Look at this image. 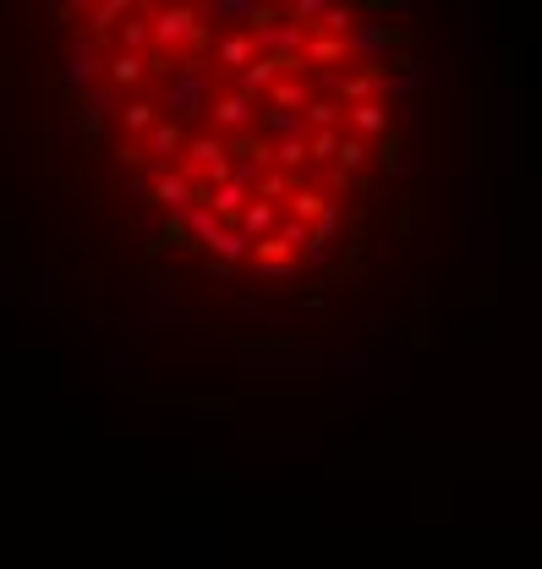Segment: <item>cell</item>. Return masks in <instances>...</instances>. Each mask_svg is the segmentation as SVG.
<instances>
[{
    "label": "cell",
    "instance_id": "6da1fadb",
    "mask_svg": "<svg viewBox=\"0 0 542 569\" xmlns=\"http://www.w3.org/2000/svg\"><path fill=\"white\" fill-rule=\"evenodd\" d=\"M219 94V72L209 55H187V61H176V72L165 77V88H159V99H165V121L176 115V121H198V115H209V99Z\"/></svg>",
    "mask_w": 542,
    "mask_h": 569
},
{
    "label": "cell",
    "instance_id": "7a4b0ae2",
    "mask_svg": "<svg viewBox=\"0 0 542 569\" xmlns=\"http://www.w3.org/2000/svg\"><path fill=\"white\" fill-rule=\"evenodd\" d=\"M406 44V33L395 22H384L378 11H356L351 33H345V55L362 61V72H389V55Z\"/></svg>",
    "mask_w": 542,
    "mask_h": 569
},
{
    "label": "cell",
    "instance_id": "3957f363",
    "mask_svg": "<svg viewBox=\"0 0 542 569\" xmlns=\"http://www.w3.org/2000/svg\"><path fill=\"white\" fill-rule=\"evenodd\" d=\"M148 44L170 50V55H181V50L203 55L209 50V28H203L198 6H159V11H148Z\"/></svg>",
    "mask_w": 542,
    "mask_h": 569
},
{
    "label": "cell",
    "instance_id": "277c9868",
    "mask_svg": "<svg viewBox=\"0 0 542 569\" xmlns=\"http://www.w3.org/2000/svg\"><path fill=\"white\" fill-rule=\"evenodd\" d=\"M99 77H105V55H99L94 39L77 33V39L66 44V55H61V88H66V94H88Z\"/></svg>",
    "mask_w": 542,
    "mask_h": 569
},
{
    "label": "cell",
    "instance_id": "5b68a950",
    "mask_svg": "<svg viewBox=\"0 0 542 569\" xmlns=\"http://www.w3.org/2000/svg\"><path fill=\"white\" fill-rule=\"evenodd\" d=\"M258 110H263V104H252V99H241V94H214V99H209L214 137H219V132H230V137L252 132V126H258Z\"/></svg>",
    "mask_w": 542,
    "mask_h": 569
},
{
    "label": "cell",
    "instance_id": "8992f818",
    "mask_svg": "<svg viewBox=\"0 0 542 569\" xmlns=\"http://www.w3.org/2000/svg\"><path fill=\"white\" fill-rule=\"evenodd\" d=\"M121 104H126L121 88L94 83L88 94H77V121H83L88 132H105V126H110V115H121Z\"/></svg>",
    "mask_w": 542,
    "mask_h": 569
},
{
    "label": "cell",
    "instance_id": "52a82bcc",
    "mask_svg": "<svg viewBox=\"0 0 542 569\" xmlns=\"http://www.w3.org/2000/svg\"><path fill=\"white\" fill-rule=\"evenodd\" d=\"M252 11H258V0H209V6H198V17H203V28H230V33H247V22H252Z\"/></svg>",
    "mask_w": 542,
    "mask_h": 569
},
{
    "label": "cell",
    "instance_id": "ba28073f",
    "mask_svg": "<svg viewBox=\"0 0 542 569\" xmlns=\"http://www.w3.org/2000/svg\"><path fill=\"white\" fill-rule=\"evenodd\" d=\"M192 197H198V192H192V181L181 176V170H165V176L148 187V203H159L165 214H181V208H192Z\"/></svg>",
    "mask_w": 542,
    "mask_h": 569
},
{
    "label": "cell",
    "instance_id": "9c48e42d",
    "mask_svg": "<svg viewBox=\"0 0 542 569\" xmlns=\"http://www.w3.org/2000/svg\"><path fill=\"white\" fill-rule=\"evenodd\" d=\"M389 132V104H351V110H345V137H384Z\"/></svg>",
    "mask_w": 542,
    "mask_h": 569
},
{
    "label": "cell",
    "instance_id": "30bf717a",
    "mask_svg": "<svg viewBox=\"0 0 542 569\" xmlns=\"http://www.w3.org/2000/svg\"><path fill=\"white\" fill-rule=\"evenodd\" d=\"M307 99H313V83H307V77H280V83L269 88V110H285V115H302Z\"/></svg>",
    "mask_w": 542,
    "mask_h": 569
},
{
    "label": "cell",
    "instance_id": "8fae6325",
    "mask_svg": "<svg viewBox=\"0 0 542 569\" xmlns=\"http://www.w3.org/2000/svg\"><path fill=\"white\" fill-rule=\"evenodd\" d=\"M209 61H214V72H219V66H236V72H241V66H252V61H258V50H252V39H247V33H225V39L214 44V55H209Z\"/></svg>",
    "mask_w": 542,
    "mask_h": 569
},
{
    "label": "cell",
    "instance_id": "7c38bea8",
    "mask_svg": "<svg viewBox=\"0 0 542 569\" xmlns=\"http://www.w3.org/2000/svg\"><path fill=\"white\" fill-rule=\"evenodd\" d=\"M143 77H148L143 55H121V50H115L110 61H105V83H110V88H121V94H126V88H137Z\"/></svg>",
    "mask_w": 542,
    "mask_h": 569
},
{
    "label": "cell",
    "instance_id": "4fadbf2b",
    "mask_svg": "<svg viewBox=\"0 0 542 569\" xmlns=\"http://www.w3.org/2000/svg\"><path fill=\"white\" fill-rule=\"evenodd\" d=\"M181 143H187V137H181V126L165 121V115H159V121L143 132V148H148V154H159L165 165H170V154H181Z\"/></svg>",
    "mask_w": 542,
    "mask_h": 569
},
{
    "label": "cell",
    "instance_id": "5bb4252c",
    "mask_svg": "<svg viewBox=\"0 0 542 569\" xmlns=\"http://www.w3.org/2000/svg\"><path fill=\"white\" fill-rule=\"evenodd\" d=\"M181 225H187V241H192V247H214V236L225 230V225H219V219H214L203 203L181 208Z\"/></svg>",
    "mask_w": 542,
    "mask_h": 569
},
{
    "label": "cell",
    "instance_id": "9a60e30c",
    "mask_svg": "<svg viewBox=\"0 0 542 569\" xmlns=\"http://www.w3.org/2000/svg\"><path fill=\"white\" fill-rule=\"evenodd\" d=\"M274 225H280V208H274V203H247V208H241V225L236 230L247 241H263Z\"/></svg>",
    "mask_w": 542,
    "mask_h": 569
},
{
    "label": "cell",
    "instance_id": "2e32d148",
    "mask_svg": "<svg viewBox=\"0 0 542 569\" xmlns=\"http://www.w3.org/2000/svg\"><path fill=\"white\" fill-rule=\"evenodd\" d=\"M209 258H219V263H230V269H236V263H241V258H252V241H247V236H241V230H236V225H225V230H219V236H214V247H209Z\"/></svg>",
    "mask_w": 542,
    "mask_h": 569
},
{
    "label": "cell",
    "instance_id": "e0dca14e",
    "mask_svg": "<svg viewBox=\"0 0 542 569\" xmlns=\"http://www.w3.org/2000/svg\"><path fill=\"white\" fill-rule=\"evenodd\" d=\"M285 203H291L296 225H313V219L324 214V203H329V197L318 192V187H302V181H296V187H291V197H285Z\"/></svg>",
    "mask_w": 542,
    "mask_h": 569
},
{
    "label": "cell",
    "instance_id": "ac0fdd59",
    "mask_svg": "<svg viewBox=\"0 0 542 569\" xmlns=\"http://www.w3.org/2000/svg\"><path fill=\"white\" fill-rule=\"evenodd\" d=\"M121 17H132V6L126 0H99V6H88V28L94 33H110V28H121Z\"/></svg>",
    "mask_w": 542,
    "mask_h": 569
},
{
    "label": "cell",
    "instance_id": "d6986e66",
    "mask_svg": "<svg viewBox=\"0 0 542 569\" xmlns=\"http://www.w3.org/2000/svg\"><path fill=\"white\" fill-rule=\"evenodd\" d=\"M274 165H280V176H296V181H302V165H307V137L274 143Z\"/></svg>",
    "mask_w": 542,
    "mask_h": 569
},
{
    "label": "cell",
    "instance_id": "ffe728a7",
    "mask_svg": "<svg viewBox=\"0 0 542 569\" xmlns=\"http://www.w3.org/2000/svg\"><path fill=\"white\" fill-rule=\"evenodd\" d=\"M154 121H159V104L154 99H126L121 104V126H126V132H148Z\"/></svg>",
    "mask_w": 542,
    "mask_h": 569
},
{
    "label": "cell",
    "instance_id": "44dd1931",
    "mask_svg": "<svg viewBox=\"0 0 542 569\" xmlns=\"http://www.w3.org/2000/svg\"><path fill=\"white\" fill-rule=\"evenodd\" d=\"M373 154H378V165H384V176H400V170H406V143H400V132H384Z\"/></svg>",
    "mask_w": 542,
    "mask_h": 569
},
{
    "label": "cell",
    "instance_id": "7402d4cb",
    "mask_svg": "<svg viewBox=\"0 0 542 569\" xmlns=\"http://www.w3.org/2000/svg\"><path fill=\"white\" fill-rule=\"evenodd\" d=\"M351 22H356V6H324V17H318V28H313V33L345 39V33H351Z\"/></svg>",
    "mask_w": 542,
    "mask_h": 569
},
{
    "label": "cell",
    "instance_id": "603a6c76",
    "mask_svg": "<svg viewBox=\"0 0 542 569\" xmlns=\"http://www.w3.org/2000/svg\"><path fill=\"white\" fill-rule=\"evenodd\" d=\"M143 50H148V11L121 22V55H143Z\"/></svg>",
    "mask_w": 542,
    "mask_h": 569
},
{
    "label": "cell",
    "instance_id": "cb8c5ba5",
    "mask_svg": "<svg viewBox=\"0 0 542 569\" xmlns=\"http://www.w3.org/2000/svg\"><path fill=\"white\" fill-rule=\"evenodd\" d=\"M367 154H373V148H367L362 137H340V154H334V165H340L345 176H356V170L367 165Z\"/></svg>",
    "mask_w": 542,
    "mask_h": 569
},
{
    "label": "cell",
    "instance_id": "d4e9b609",
    "mask_svg": "<svg viewBox=\"0 0 542 569\" xmlns=\"http://www.w3.org/2000/svg\"><path fill=\"white\" fill-rule=\"evenodd\" d=\"M340 137H345V132H307V159L334 165V154H340Z\"/></svg>",
    "mask_w": 542,
    "mask_h": 569
},
{
    "label": "cell",
    "instance_id": "484cf974",
    "mask_svg": "<svg viewBox=\"0 0 542 569\" xmlns=\"http://www.w3.org/2000/svg\"><path fill=\"white\" fill-rule=\"evenodd\" d=\"M296 176H280V170H269V176H258V203H274V197H291Z\"/></svg>",
    "mask_w": 542,
    "mask_h": 569
},
{
    "label": "cell",
    "instance_id": "4316f807",
    "mask_svg": "<svg viewBox=\"0 0 542 569\" xmlns=\"http://www.w3.org/2000/svg\"><path fill=\"white\" fill-rule=\"evenodd\" d=\"M159 252H165V247H192V241H187V225H181V214H165V230H159Z\"/></svg>",
    "mask_w": 542,
    "mask_h": 569
},
{
    "label": "cell",
    "instance_id": "83f0119b",
    "mask_svg": "<svg viewBox=\"0 0 542 569\" xmlns=\"http://www.w3.org/2000/svg\"><path fill=\"white\" fill-rule=\"evenodd\" d=\"M94 137H99V132H88V126L77 121V115H66V121H61V143H72V148H94Z\"/></svg>",
    "mask_w": 542,
    "mask_h": 569
},
{
    "label": "cell",
    "instance_id": "f1b7e54d",
    "mask_svg": "<svg viewBox=\"0 0 542 569\" xmlns=\"http://www.w3.org/2000/svg\"><path fill=\"white\" fill-rule=\"evenodd\" d=\"M269 236H274V241H285V247H291V252H302V247H307V225H296V219H285V225H274Z\"/></svg>",
    "mask_w": 542,
    "mask_h": 569
},
{
    "label": "cell",
    "instance_id": "f546056e",
    "mask_svg": "<svg viewBox=\"0 0 542 569\" xmlns=\"http://www.w3.org/2000/svg\"><path fill=\"white\" fill-rule=\"evenodd\" d=\"M115 154H121V165H137V159H143V148H137V143H132V137H126V143H121V148H115Z\"/></svg>",
    "mask_w": 542,
    "mask_h": 569
},
{
    "label": "cell",
    "instance_id": "4dcf8cb0",
    "mask_svg": "<svg viewBox=\"0 0 542 569\" xmlns=\"http://www.w3.org/2000/svg\"><path fill=\"white\" fill-rule=\"evenodd\" d=\"M302 252H307V263H329V247H318V241H307Z\"/></svg>",
    "mask_w": 542,
    "mask_h": 569
}]
</instances>
